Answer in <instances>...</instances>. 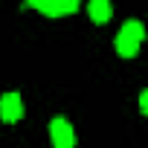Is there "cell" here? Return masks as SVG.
Instances as JSON below:
<instances>
[{"label": "cell", "instance_id": "cell-1", "mask_svg": "<svg viewBox=\"0 0 148 148\" xmlns=\"http://www.w3.org/2000/svg\"><path fill=\"white\" fill-rule=\"evenodd\" d=\"M142 38H145V26L139 23V21H128L122 29H119V35H116V52L122 55V58H134L136 52H139V44H142Z\"/></svg>", "mask_w": 148, "mask_h": 148}, {"label": "cell", "instance_id": "cell-2", "mask_svg": "<svg viewBox=\"0 0 148 148\" xmlns=\"http://www.w3.org/2000/svg\"><path fill=\"white\" fill-rule=\"evenodd\" d=\"M49 139L52 148H76V134H73V125L64 116H55L49 122Z\"/></svg>", "mask_w": 148, "mask_h": 148}, {"label": "cell", "instance_id": "cell-3", "mask_svg": "<svg viewBox=\"0 0 148 148\" xmlns=\"http://www.w3.org/2000/svg\"><path fill=\"white\" fill-rule=\"evenodd\" d=\"M0 119L6 125H15L23 119V99L21 93H3L0 96Z\"/></svg>", "mask_w": 148, "mask_h": 148}, {"label": "cell", "instance_id": "cell-4", "mask_svg": "<svg viewBox=\"0 0 148 148\" xmlns=\"http://www.w3.org/2000/svg\"><path fill=\"white\" fill-rule=\"evenodd\" d=\"M87 15L93 23H108L113 18V6H110V0H90L87 3Z\"/></svg>", "mask_w": 148, "mask_h": 148}, {"label": "cell", "instance_id": "cell-5", "mask_svg": "<svg viewBox=\"0 0 148 148\" xmlns=\"http://www.w3.org/2000/svg\"><path fill=\"white\" fill-rule=\"evenodd\" d=\"M23 9H38L44 18H61L55 0H23Z\"/></svg>", "mask_w": 148, "mask_h": 148}, {"label": "cell", "instance_id": "cell-6", "mask_svg": "<svg viewBox=\"0 0 148 148\" xmlns=\"http://www.w3.org/2000/svg\"><path fill=\"white\" fill-rule=\"evenodd\" d=\"M55 6H58L61 15H76L79 6H82V0H55Z\"/></svg>", "mask_w": 148, "mask_h": 148}, {"label": "cell", "instance_id": "cell-7", "mask_svg": "<svg viewBox=\"0 0 148 148\" xmlns=\"http://www.w3.org/2000/svg\"><path fill=\"white\" fill-rule=\"evenodd\" d=\"M139 110L148 116V90H142V93H139Z\"/></svg>", "mask_w": 148, "mask_h": 148}]
</instances>
